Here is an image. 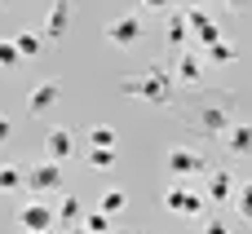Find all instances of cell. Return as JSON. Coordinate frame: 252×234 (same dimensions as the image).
Wrapping results in <instances>:
<instances>
[{"instance_id": "obj_1", "label": "cell", "mask_w": 252, "mask_h": 234, "mask_svg": "<svg viewBox=\"0 0 252 234\" xmlns=\"http://www.w3.org/2000/svg\"><path fill=\"white\" fill-rule=\"evenodd\" d=\"M120 93H124V97H142V102H151V106H173V75H168L164 66H151V71H142L137 80H124Z\"/></svg>"}, {"instance_id": "obj_2", "label": "cell", "mask_w": 252, "mask_h": 234, "mask_svg": "<svg viewBox=\"0 0 252 234\" xmlns=\"http://www.w3.org/2000/svg\"><path fill=\"white\" fill-rule=\"evenodd\" d=\"M230 106H235V97H230V93H226V97H208V102L195 111V133H204V137H221V133L235 124Z\"/></svg>"}, {"instance_id": "obj_3", "label": "cell", "mask_w": 252, "mask_h": 234, "mask_svg": "<svg viewBox=\"0 0 252 234\" xmlns=\"http://www.w3.org/2000/svg\"><path fill=\"white\" fill-rule=\"evenodd\" d=\"M164 208H168L173 217H186V221H204V208H208V199H204V195H195L190 186L173 181V186L164 190Z\"/></svg>"}, {"instance_id": "obj_4", "label": "cell", "mask_w": 252, "mask_h": 234, "mask_svg": "<svg viewBox=\"0 0 252 234\" xmlns=\"http://www.w3.org/2000/svg\"><path fill=\"white\" fill-rule=\"evenodd\" d=\"M58 186H62V164L44 159V164H35V168H22V190H31L35 199L53 195Z\"/></svg>"}, {"instance_id": "obj_5", "label": "cell", "mask_w": 252, "mask_h": 234, "mask_svg": "<svg viewBox=\"0 0 252 234\" xmlns=\"http://www.w3.org/2000/svg\"><path fill=\"white\" fill-rule=\"evenodd\" d=\"M164 168H168V177H173V181H186V177H199V173H208V159H204L199 150L173 146V150L164 155Z\"/></svg>"}, {"instance_id": "obj_6", "label": "cell", "mask_w": 252, "mask_h": 234, "mask_svg": "<svg viewBox=\"0 0 252 234\" xmlns=\"http://www.w3.org/2000/svg\"><path fill=\"white\" fill-rule=\"evenodd\" d=\"M142 13H115L111 22H106V40L115 44V49H133L137 40H142Z\"/></svg>"}, {"instance_id": "obj_7", "label": "cell", "mask_w": 252, "mask_h": 234, "mask_svg": "<svg viewBox=\"0 0 252 234\" xmlns=\"http://www.w3.org/2000/svg\"><path fill=\"white\" fill-rule=\"evenodd\" d=\"M173 84H182V88H199L204 84V62H199V53H190V49H177V62H173Z\"/></svg>"}, {"instance_id": "obj_8", "label": "cell", "mask_w": 252, "mask_h": 234, "mask_svg": "<svg viewBox=\"0 0 252 234\" xmlns=\"http://www.w3.org/2000/svg\"><path fill=\"white\" fill-rule=\"evenodd\" d=\"M44 150H49V159H53V164L75 159V155H80V137H75V128H49Z\"/></svg>"}, {"instance_id": "obj_9", "label": "cell", "mask_w": 252, "mask_h": 234, "mask_svg": "<svg viewBox=\"0 0 252 234\" xmlns=\"http://www.w3.org/2000/svg\"><path fill=\"white\" fill-rule=\"evenodd\" d=\"M58 102H62V84H58V80H44V84L31 88V97H27V115L40 119V115H49Z\"/></svg>"}, {"instance_id": "obj_10", "label": "cell", "mask_w": 252, "mask_h": 234, "mask_svg": "<svg viewBox=\"0 0 252 234\" xmlns=\"http://www.w3.org/2000/svg\"><path fill=\"white\" fill-rule=\"evenodd\" d=\"M235 186H239V177H235L230 168H213V173H208V186H204V199L226 208V204L235 199Z\"/></svg>"}, {"instance_id": "obj_11", "label": "cell", "mask_w": 252, "mask_h": 234, "mask_svg": "<svg viewBox=\"0 0 252 234\" xmlns=\"http://www.w3.org/2000/svg\"><path fill=\"white\" fill-rule=\"evenodd\" d=\"M71 31V4L66 0H58V4H49V18H44V44H58L62 35Z\"/></svg>"}, {"instance_id": "obj_12", "label": "cell", "mask_w": 252, "mask_h": 234, "mask_svg": "<svg viewBox=\"0 0 252 234\" xmlns=\"http://www.w3.org/2000/svg\"><path fill=\"white\" fill-rule=\"evenodd\" d=\"M182 18H186V31H190L199 44H204V40H213V35H221V27H217L199 4H186V9H182Z\"/></svg>"}, {"instance_id": "obj_13", "label": "cell", "mask_w": 252, "mask_h": 234, "mask_svg": "<svg viewBox=\"0 0 252 234\" xmlns=\"http://www.w3.org/2000/svg\"><path fill=\"white\" fill-rule=\"evenodd\" d=\"M18 221H22V230H53V208H49L44 199H31V204L18 212Z\"/></svg>"}, {"instance_id": "obj_14", "label": "cell", "mask_w": 252, "mask_h": 234, "mask_svg": "<svg viewBox=\"0 0 252 234\" xmlns=\"http://www.w3.org/2000/svg\"><path fill=\"white\" fill-rule=\"evenodd\" d=\"M221 137H226V150H230L235 159H248L252 155V124H230Z\"/></svg>"}, {"instance_id": "obj_15", "label": "cell", "mask_w": 252, "mask_h": 234, "mask_svg": "<svg viewBox=\"0 0 252 234\" xmlns=\"http://www.w3.org/2000/svg\"><path fill=\"white\" fill-rule=\"evenodd\" d=\"M13 49H18V58H40L49 44H44L40 31H18V35H13Z\"/></svg>"}, {"instance_id": "obj_16", "label": "cell", "mask_w": 252, "mask_h": 234, "mask_svg": "<svg viewBox=\"0 0 252 234\" xmlns=\"http://www.w3.org/2000/svg\"><path fill=\"white\" fill-rule=\"evenodd\" d=\"M164 35H168V44H173V49H186L190 31H186V18H182V9H173V13H168V27H164Z\"/></svg>"}, {"instance_id": "obj_17", "label": "cell", "mask_w": 252, "mask_h": 234, "mask_svg": "<svg viewBox=\"0 0 252 234\" xmlns=\"http://www.w3.org/2000/svg\"><path fill=\"white\" fill-rule=\"evenodd\" d=\"M204 53H208V58H213V62H221V66H226V62H235V58H239V53H235V44H230V40H226V35H213V40H204Z\"/></svg>"}, {"instance_id": "obj_18", "label": "cell", "mask_w": 252, "mask_h": 234, "mask_svg": "<svg viewBox=\"0 0 252 234\" xmlns=\"http://www.w3.org/2000/svg\"><path fill=\"white\" fill-rule=\"evenodd\" d=\"M80 217H84L80 199H75V195H62V204L53 208V221H62V226H80Z\"/></svg>"}, {"instance_id": "obj_19", "label": "cell", "mask_w": 252, "mask_h": 234, "mask_svg": "<svg viewBox=\"0 0 252 234\" xmlns=\"http://www.w3.org/2000/svg\"><path fill=\"white\" fill-rule=\"evenodd\" d=\"M230 204H235V217L252 226V181H239V186H235V199H230Z\"/></svg>"}, {"instance_id": "obj_20", "label": "cell", "mask_w": 252, "mask_h": 234, "mask_svg": "<svg viewBox=\"0 0 252 234\" xmlns=\"http://www.w3.org/2000/svg\"><path fill=\"white\" fill-rule=\"evenodd\" d=\"M84 146H120V137H115L111 124H93V128L84 133Z\"/></svg>"}, {"instance_id": "obj_21", "label": "cell", "mask_w": 252, "mask_h": 234, "mask_svg": "<svg viewBox=\"0 0 252 234\" xmlns=\"http://www.w3.org/2000/svg\"><path fill=\"white\" fill-rule=\"evenodd\" d=\"M84 164L89 168H115V146H89L84 150Z\"/></svg>"}, {"instance_id": "obj_22", "label": "cell", "mask_w": 252, "mask_h": 234, "mask_svg": "<svg viewBox=\"0 0 252 234\" xmlns=\"http://www.w3.org/2000/svg\"><path fill=\"white\" fill-rule=\"evenodd\" d=\"M124 208H128V195H124L120 186H111V190L102 195V212H106V217H120Z\"/></svg>"}, {"instance_id": "obj_23", "label": "cell", "mask_w": 252, "mask_h": 234, "mask_svg": "<svg viewBox=\"0 0 252 234\" xmlns=\"http://www.w3.org/2000/svg\"><path fill=\"white\" fill-rule=\"evenodd\" d=\"M0 190H4V195L22 190V168H18V164H0Z\"/></svg>"}, {"instance_id": "obj_24", "label": "cell", "mask_w": 252, "mask_h": 234, "mask_svg": "<svg viewBox=\"0 0 252 234\" xmlns=\"http://www.w3.org/2000/svg\"><path fill=\"white\" fill-rule=\"evenodd\" d=\"M80 226H84L89 234H111V230H115V226H111V217H106L102 208H97V212H89V217H80Z\"/></svg>"}, {"instance_id": "obj_25", "label": "cell", "mask_w": 252, "mask_h": 234, "mask_svg": "<svg viewBox=\"0 0 252 234\" xmlns=\"http://www.w3.org/2000/svg\"><path fill=\"white\" fill-rule=\"evenodd\" d=\"M22 58H18V49H13V40L9 35H0V71H13Z\"/></svg>"}, {"instance_id": "obj_26", "label": "cell", "mask_w": 252, "mask_h": 234, "mask_svg": "<svg viewBox=\"0 0 252 234\" xmlns=\"http://www.w3.org/2000/svg\"><path fill=\"white\" fill-rule=\"evenodd\" d=\"M199 234H230V226H226V221H204Z\"/></svg>"}, {"instance_id": "obj_27", "label": "cell", "mask_w": 252, "mask_h": 234, "mask_svg": "<svg viewBox=\"0 0 252 234\" xmlns=\"http://www.w3.org/2000/svg\"><path fill=\"white\" fill-rule=\"evenodd\" d=\"M9 137H13V124H9V119L0 115V146H9Z\"/></svg>"}, {"instance_id": "obj_28", "label": "cell", "mask_w": 252, "mask_h": 234, "mask_svg": "<svg viewBox=\"0 0 252 234\" xmlns=\"http://www.w3.org/2000/svg\"><path fill=\"white\" fill-rule=\"evenodd\" d=\"M173 0H142V9H151V13H159V9H168Z\"/></svg>"}, {"instance_id": "obj_29", "label": "cell", "mask_w": 252, "mask_h": 234, "mask_svg": "<svg viewBox=\"0 0 252 234\" xmlns=\"http://www.w3.org/2000/svg\"><path fill=\"white\" fill-rule=\"evenodd\" d=\"M71 234H89V230H84V226H71Z\"/></svg>"}, {"instance_id": "obj_30", "label": "cell", "mask_w": 252, "mask_h": 234, "mask_svg": "<svg viewBox=\"0 0 252 234\" xmlns=\"http://www.w3.org/2000/svg\"><path fill=\"white\" fill-rule=\"evenodd\" d=\"M22 234H49V230H22Z\"/></svg>"}, {"instance_id": "obj_31", "label": "cell", "mask_w": 252, "mask_h": 234, "mask_svg": "<svg viewBox=\"0 0 252 234\" xmlns=\"http://www.w3.org/2000/svg\"><path fill=\"white\" fill-rule=\"evenodd\" d=\"M0 4H9V0H0Z\"/></svg>"}, {"instance_id": "obj_32", "label": "cell", "mask_w": 252, "mask_h": 234, "mask_svg": "<svg viewBox=\"0 0 252 234\" xmlns=\"http://www.w3.org/2000/svg\"><path fill=\"white\" fill-rule=\"evenodd\" d=\"M111 234H120V230H111Z\"/></svg>"}]
</instances>
